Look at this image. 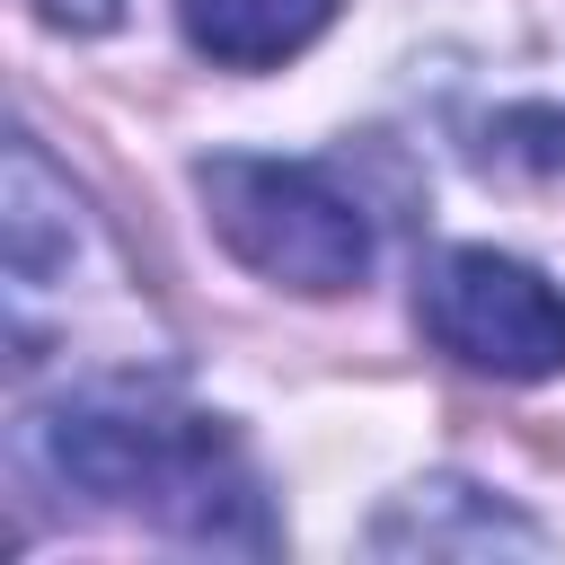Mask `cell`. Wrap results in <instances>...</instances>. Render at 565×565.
<instances>
[{"label":"cell","instance_id":"obj_1","mask_svg":"<svg viewBox=\"0 0 565 565\" xmlns=\"http://www.w3.org/2000/svg\"><path fill=\"white\" fill-rule=\"evenodd\" d=\"M26 459L62 494H79L97 512H124V521H150L168 539L274 547L256 468L230 441V424L194 415V406H168L141 371H97V380L62 388L26 424Z\"/></svg>","mask_w":565,"mask_h":565},{"label":"cell","instance_id":"obj_2","mask_svg":"<svg viewBox=\"0 0 565 565\" xmlns=\"http://www.w3.org/2000/svg\"><path fill=\"white\" fill-rule=\"evenodd\" d=\"M115 238L71 194V177L44 159L35 132L9 141V344L18 362H44V344H79L97 371H150L168 335L150 327V300L132 274H115Z\"/></svg>","mask_w":565,"mask_h":565},{"label":"cell","instance_id":"obj_3","mask_svg":"<svg viewBox=\"0 0 565 565\" xmlns=\"http://www.w3.org/2000/svg\"><path fill=\"white\" fill-rule=\"evenodd\" d=\"M203 203H212V230L221 247L282 282V291H309V300H335L371 274V212L309 159H247V150H221L203 159Z\"/></svg>","mask_w":565,"mask_h":565},{"label":"cell","instance_id":"obj_4","mask_svg":"<svg viewBox=\"0 0 565 565\" xmlns=\"http://www.w3.org/2000/svg\"><path fill=\"white\" fill-rule=\"evenodd\" d=\"M415 318L424 335L486 371V380H556L565 371V291L494 247H441L415 282Z\"/></svg>","mask_w":565,"mask_h":565},{"label":"cell","instance_id":"obj_5","mask_svg":"<svg viewBox=\"0 0 565 565\" xmlns=\"http://www.w3.org/2000/svg\"><path fill=\"white\" fill-rule=\"evenodd\" d=\"M371 547H380V556H503V547H512V556H539L547 539H539V521H521L512 503L441 477V486H415V494L371 530Z\"/></svg>","mask_w":565,"mask_h":565},{"label":"cell","instance_id":"obj_6","mask_svg":"<svg viewBox=\"0 0 565 565\" xmlns=\"http://www.w3.org/2000/svg\"><path fill=\"white\" fill-rule=\"evenodd\" d=\"M335 0H177V26L221 71H274L327 35Z\"/></svg>","mask_w":565,"mask_h":565},{"label":"cell","instance_id":"obj_7","mask_svg":"<svg viewBox=\"0 0 565 565\" xmlns=\"http://www.w3.org/2000/svg\"><path fill=\"white\" fill-rule=\"evenodd\" d=\"M35 18H53L71 35H97V26H115V0H35Z\"/></svg>","mask_w":565,"mask_h":565}]
</instances>
